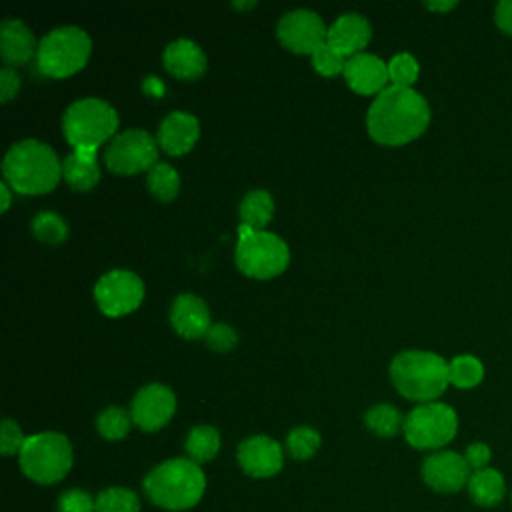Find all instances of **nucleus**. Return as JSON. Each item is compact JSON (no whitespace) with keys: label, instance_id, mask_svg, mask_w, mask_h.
Listing matches in <instances>:
<instances>
[{"label":"nucleus","instance_id":"f257e3e1","mask_svg":"<svg viewBox=\"0 0 512 512\" xmlns=\"http://www.w3.org/2000/svg\"><path fill=\"white\" fill-rule=\"evenodd\" d=\"M430 122V108L412 88L386 86L366 114L370 136L386 146H402L418 138Z\"/></svg>","mask_w":512,"mask_h":512},{"label":"nucleus","instance_id":"f03ea898","mask_svg":"<svg viewBox=\"0 0 512 512\" xmlns=\"http://www.w3.org/2000/svg\"><path fill=\"white\" fill-rule=\"evenodd\" d=\"M4 182L20 194H46L62 178V162L56 152L34 138L10 146L2 160Z\"/></svg>","mask_w":512,"mask_h":512},{"label":"nucleus","instance_id":"7ed1b4c3","mask_svg":"<svg viewBox=\"0 0 512 512\" xmlns=\"http://www.w3.org/2000/svg\"><path fill=\"white\" fill-rule=\"evenodd\" d=\"M390 378L394 388L408 400L434 402L444 394L448 380V362L428 350H406L392 358Z\"/></svg>","mask_w":512,"mask_h":512},{"label":"nucleus","instance_id":"20e7f679","mask_svg":"<svg viewBox=\"0 0 512 512\" xmlns=\"http://www.w3.org/2000/svg\"><path fill=\"white\" fill-rule=\"evenodd\" d=\"M206 488V476L190 458H174L158 464L144 478L148 498L166 510H186L198 504Z\"/></svg>","mask_w":512,"mask_h":512},{"label":"nucleus","instance_id":"39448f33","mask_svg":"<svg viewBox=\"0 0 512 512\" xmlns=\"http://www.w3.org/2000/svg\"><path fill=\"white\" fill-rule=\"evenodd\" d=\"M118 128L116 110L100 98H82L68 106L62 118V130L68 144L78 154L96 156L100 144L112 138Z\"/></svg>","mask_w":512,"mask_h":512},{"label":"nucleus","instance_id":"423d86ee","mask_svg":"<svg viewBox=\"0 0 512 512\" xmlns=\"http://www.w3.org/2000/svg\"><path fill=\"white\" fill-rule=\"evenodd\" d=\"M234 260L240 272H244L246 276L266 280L286 270L290 262V250L278 234L266 230H252L240 224Z\"/></svg>","mask_w":512,"mask_h":512},{"label":"nucleus","instance_id":"0eeeda50","mask_svg":"<svg viewBox=\"0 0 512 512\" xmlns=\"http://www.w3.org/2000/svg\"><path fill=\"white\" fill-rule=\"evenodd\" d=\"M90 48V36L82 28L60 26L40 40L36 62L42 74L50 78H66L86 66Z\"/></svg>","mask_w":512,"mask_h":512},{"label":"nucleus","instance_id":"6e6552de","mask_svg":"<svg viewBox=\"0 0 512 512\" xmlns=\"http://www.w3.org/2000/svg\"><path fill=\"white\" fill-rule=\"evenodd\" d=\"M18 456L22 472L38 484H54L62 480L72 466V446L60 432L28 436Z\"/></svg>","mask_w":512,"mask_h":512},{"label":"nucleus","instance_id":"1a4fd4ad","mask_svg":"<svg viewBox=\"0 0 512 512\" xmlns=\"http://www.w3.org/2000/svg\"><path fill=\"white\" fill-rule=\"evenodd\" d=\"M402 430L410 446L418 450H436L456 436L458 418L448 404L426 402L410 410Z\"/></svg>","mask_w":512,"mask_h":512},{"label":"nucleus","instance_id":"9d476101","mask_svg":"<svg viewBox=\"0 0 512 512\" xmlns=\"http://www.w3.org/2000/svg\"><path fill=\"white\" fill-rule=\"evenodd\" d=\"M104 162L108 170L124 176L150 170L158 164V142L146 130H126L108 142Z\"/></svg>","mask_w":512,"mask_h":512},{"label":"nucleus","instance_id":"9b49d317","mask_svg":"<svg viewBox=\"0 0 512 512\" xmlns=\"http://www.w3.org/2000/svg\"><path fill=\"white\" fill-rule=\"evenodd\" d=\"M94 298L102 314L124 316L134 312L144 298V282L130 270H110L94 286Z\"/></svg>","mask_w":512,"mask_h":512},{"label":"nucleus","instance_id":"f8f14e48","mask_svg":"<svg viewBox=\"0 0 512 512\" xmlns=\"http://www.w3.org/2000/svg\"><path fill=\"white\" fill-rule=\"evenodd\" d=\"M278 40L284 48L296 54H310L326 42L328 28L322 18L312 10H292L286 12L276 26Z\"/></svg>","mask_w":512,"mask_h":512},{"label":"nucleus","instance_id":"ddd939ff","mask_svg":"<svg viewBox=\"0 0 512 512\" xmlns=\"http://www.w3.org/2000/svg\"><path fill=\"white\" fill-rule=\"evenodd\" d=\"M176 410V396L164 384H148L140 388L132 400L130 416L136 426L146 432L158 430L172 418Z\"/></svg>","mask_w":512,"mask_h":512},{"label":"nucleus","instance_id":"4468645a","mask_svg":"<svg viewBox=\"0 0 512 512\" xmlns=\"http://www.w3.org/2000/svg\"><path fill=\"white\" fill-rule=\"evenodd\" d=\"M422 478L436 492H458L460 488L468 486L470 466L462 454L442 450L424 460Z\"/></svg>","mask_w":512,"mask_h":512},{"label":"nucleus","instance_id":"2eb2a0df","mask_svg":"<svg viewBox=\"0 0 512 512\" xmlns=\"http://www.w3.org/2000/svg\"><path fill=\"white\" fill-rule=\"evenodd\" d=\"M238 462L242 470L254 478H268L282 468V448L268 436H252L238 446Z\"/></svg>","mask_w":512,"mask_h":512},{"label":"nucleus","instance_id":"dca6fc26","mask_svg":"<svg viewBox=\"0 0 512 512\" xmlns=\"http://www.w3.org/2000/svg\"><path fill=\"white\" fill-rule=\"evenodd\" d=\"M344 78L354 92L366 96L380 94L390 82L388 64H384V60H380L378 56L366 52H360L346 60Z\"/></svg>","mask_w":512,"mask_h":512},{"label":"nucleus","instance_id":"f3484780","mask_svg":"<svg viewBox=\"0 0 512 512\" xmlns=\"http://www.w3.org/2000/svg\"><path fill=\"white\" fill-rule=\"evenodd\" d=\"M170 324L186 340L204 338L210 330V310L196 294H180L170 306Z\"/></svg>","mask_w":512,"mask_h":512},{"label":"nucleus","instance_id":"a211bd4d","mask_svg":"<svg viewBox=\"0 0 512 512\" xmlns=\"http://www.w3.org/2000/svg\"><path fill=\"white\" fill-rule=\"evenodd\" d=\"M370 36V22L356 12H350L332 22L326 34V42L344 58H352L362 52V48L370 42Z\"/></svg>","mask_w":512,"mask_h":512},{"label":"nucleus","instance_id":"6ab92c4d","mask_svg":"<svg viewBox=\"0 0 512 512\" xmlns=\"http://www.w3.org/2000/svg\"><path fill=\"white\" fill-rule=\"evenodd\" d=\"M198 136H200L198 118L192 116L190 112L174 110L160 122L156 142L164 152L172 156H180V154H186L196 144Z\"/></svg>","mask_w":512,"mask_h":512},{"label":"nucleus","instance_id":"aec40b11","mask_svg":"<svg viewBox=\"0 0 512 512\" xmlns=\"http://www.w3.org/2000/svg\"><path fill=\"white\" fill-rule=\"evenodd\" d=\"M164 68L180 78V80H194L200 78L206 70V56L200 46L188 38H178L170 42L164 50Z\"/></svg>","mask_w":512,"mask_h":512},{"label":"nucleus","instance_id":"412c9836","mask_svg":"<svg viewBox=\"0 0 512 512\" xmlns=\"http://www.w3.org/2000/svg\"><path fill=\"white\" fill-rule=\"evenodd\" d=\"M38 52L34 34L30 28L16 18H6L0 24V54L6 64L18 66L32 60Z\"/></svg>","mask_w":512,"mask_h":512},{"label":"nucleus","instance_id":"4be33fe9","mask_svg":"<svg viewBox=\"0 0 512 512\" xmlns=\"http://www.w3.org/2000/svg\"><path fill=\"white\" fill-rule=\"evenodd\" d=\"M468 494L474 504L492 508L502 502L506 494V482L504 476L494 468H482L470 474L468 480Z\"/></svg>","mask_w":512,"mask_h":512},{"label":"nucleus","instance_id":"5701e85b","mask_svg":"<svg viewBox=\"0 0 512 512\" xmlns=\"http://www.w3.org/2000/svg\"><path fill=\"white\" fill-rule=\"evenodd\" d=\"M64 180L78 192H86L100 180V168L96 156L72 152L62 160Z\"/></svg>","mask_w":512,"mask_h":512},{"label":"nucleus","instance_id":"b1692460","mask_svg":"<svg viewBox=\"0 0 512 512\" xmlns=\"http://www.w3.org/2000/svg\"><path fill=\"white\" fill-rule=\"evenodd\" d=\"M240 220L252 230H264L274 214V200L266 190H250L240 202Z\"/></svg>","mask_w":512,"mask_h":512},{"label":"nucleus","instance_id":"393cba45","mask_svg":"<svg viewBox=\"0 0 512 512\" xmlns=\"http://www.w3.org/2000/svg\"><path fill=\"white\" fill-rule=\"evenodd\" d=\"M218 450H220V434L214 426L202 424L188 432L186 452H188L190 460H194L196 464L212 460L218 454Z\"/></svg>","mask_w":512,"mask_h":512},{"label":"nucleus","instance_id":"a878e982","mask_svg":"<svg viewBox=\"0 0 512 512\" xmlns=\"http://www.w3.org/2000/svg\"><path fill=\"white\" fill-rule=\"evenodd\" d=\"M146 182H148V188L150 192L162 200V202H170L176 198L178 190H180V176L176 172V168H172L170 164L166 162H158L156 166H152L148 170V176H146Z\"/></svg>","mask_w":512,"mask_h":512},{"label":"nucleus","instance_id":"bb28decb","mask_svg":"<svg viewBox=\"0 0 512 512\" xmlns=\"http://www.w3.org/2000/svg\"><path fill=\"white\" fill-rule=\"evenodd\" d=\"M484 378V366L476 356L462 354L448 364V380L456 388H474Z\"/></svg>","mask_w":512,"mask_h":512},{"label":"nucleus","instance_id":"cd10ccee","mask_svg":"<svg viewBox=\"0 0 512 512\" xmlns=\"http://www.w3.org/2000/svg\"><path fill=\"white\" fill-rule=\"evenodd\" d=\"M364 424L378 436L390 438L396 436L400 426H404V420L400 412L392 404H376L364 414Z\"/></svg>","mask_w":512,"mask_h":512},{"label":"nucleus","instance_id":"c85d7f7f","mask_svg":"<svg viewBox=\"0 0 512 512\" xmlns=\"http://www.w3.org/2000/svg\"><path fill=\"white\" fill-rule=\"evenodd\" d=\"M96 512H140V500L128 488H106L96 498Z\"/></svg>","mask_w":512,"mask_h":512},{"label":"nucleus","instance_id":"c756f323","mask_svg":"<svg viewBox=\"0 0 512 512\" xmlns=\"http://www.w3.org/2000/svg\"><path fill=\"white\" fill-rule=\"evenodd\" d=\"M32 232L44 244H60L68 236V226L58 214L40 212L32 220Z\"/></svg>","mask_w":512,"mask_h":512},{"label":"nucleus","instance_id":"7c9ffc66","mask_svg":"<svg viewBox=\"0 0 512 512\" xmlns=\"http://www.w3.org/2000/svg\"><path fill=\"white\" fill-rule=\"evenodd\" d=\"M130 420L132 416L124 408L110 406L100 412L96 426L106 440H120L130 432Z\"/></svg>","mask_w":512,"mask_h":512},{"label":"nucleus","instance_id":"2f4dec72","mask_svg":"<svg viewBox=\"0 0 512 512\" xmlns=\"http://www.w3.org/2000/svg\"><path fill=\"white\" fill-rule=\"evenodd\" d=\"M286 446L294 458L306 460L318 450L320 434H318V430H314L310 426H298V428L290 430V434L286 438Z\"/></svg>","mask_w":512,"mask_h":512},{"label":"nucleus","instance_id":"473e14b6","mask_svg":"<svg viewBox=\"0 0 512 512\" xmlns=\"http://www.w3.org/2000/svg\"><path fill=\"white\" fill-rule=\"evenodd\" d=\"M420 74L418 62L412 54H396L390 62H388V78L392 82V86H402V88H412V84L416 82Z\"/></svg>","mask_w":512,"mask_h":512},{"label":"nucleus","instance_id":"72a5a7b5","mask_svg":"<svg viewBox=\"0 0 512 512\" xmlns=\"http://www.w3.org/2000/svg\"><path fill=\"white\" fill-rule=\"evenodd\" d=\"M346 60L342 54H338L328 42L320 44L314 52H312V64H314V70L322 76H336L340 72H344V66H346Z\"/></svg>","mask_w":512,"mask_h":512},{"label":"nucleus","instance_id":"f704fd0d","mask_svg":"<svg viewBox=\"0 0 512 512\" xmlns=\"http://www.w3.org/2000/svg\"><path fill=\"white\" fill-rule=\"evenodd\" d=\"M204 340H206V344H208L214 352H230V350L236 346L238 336H236V332H234L232 326L220 322V324H212V326H210V330L206 332Z\"/></svg>","mask_w":512,"mask_h":512},{"label":"nucleus","instance_id":"c9c22d12","mask_svg":"<svg viewBox=\"0 0 512 512\" xmlns=\"http://www.w3.org/2000/svg\"><path fill=\"white\" fill-rule=\"evenodd\" d=\"M60 512H96V502L84 490H68L60 496L58 502Z\"/></svg>","mask_w":512,"mask_h":512},{"label":"nucleus","instance_id":"e433bc0d","mask_svg":"<svg viewBox=\"0 0 512 512\" xmlns=\"http://www.w3.org/2000/svg\"><path fill=\"white\" fill-rule=\"evenodd\" d=\"M26 438L20 430V426L10 420V418H4L2 420V440H0V448H2V454L4 456H12V454H20L22 446H24Z\"/></svg>","mask_w":512,"mask_h":512},{"label":"nucleus","instance_id":"4c0bfd02","mask_svg":"<svg viewBox=\"0 0 512 512\" xmlns=\"http://www.w3.org/2000/svg\"><path fill=\"white\" fill-rule=\"evenodd\" d=\"M464 458H466L470 470L476 472V470L488 468V462H490V458H492V452H490L488 444H484V442H474V444H470V446L466 448Z\"/></svg>","mask_w":512,"mask_h":512},{"label":"nucleus","instance_id":"58836bf2","mask_svg":"<svg viewBox=\"0 0 512 512\" xmlns=\"http://www.w3.org/2000/svg\"><path fill=\"white\" fill-rule=\"evenodd\" d=\"M20 90V76L10 68V66H4L0 70V100L6 104L10 102Z\"/></svg>","mask_w":512,"mask_h":512},{"label":"nucleus","instance_id":"ea45409f","mask_svg":"<svg viewBox=\"0 0 512 512\" xmlns=\"http://www.w3.org/2000/svg\"><path fill=\"white\" fill-rule=\"evenodd\" d=\"M494 20H496V26H498L504 34L512 36V0H504V2H500V4L496 6V10H494Z\"/></svg>","mask_w":512,"mask_h":512},{"label":"nucleus","instance_id":"a19ab883","mask_svg":"<svg viewBox=\"0 0 512 512\" xmlns=\"http://www.w3.org/2000/svg\"><path fill=\"white\" fill-rule=\"evenodd\" d=\"M424 6L432 12H448L452 8H456V2L450 0V2H424Z\"/></svg>","mask_w":512,"mask_h":512},{"label":"nucleus","instance_id":"79ce46f5","mask_svg":"<svg viewBox=\"0 0 512 512\" xmlns=\"http://www.w3.org/2000/svg\"><path fill=\"white\" fill-rule=\"evenodd\" d=\"M0 198H2V204H0V212H6L10 208V186L6 182L0 184Z\"/></svg>","mask_w":512,"mask_h":512},{"label":"nucleus","instance_id":"37998d69","mask_svg":"<svg viewBox=\"0 0 512 512\" xmlns=\"http://www.w3.org/2000/svg\"><path fill=\"white\" fill-rule=\"evenodd\" d=\"M144 90H148V92H152V94H162V84L156 80V78H146V82H144Z\"/></svg>","mask_w":512,"mask_h":512},{"label":"nucleus","instance_id":"c03bdc74","mask_svg":"<svg viewBox=\"0 0 512 512\" xmlns=\"http://www.w3.org/2000/svg\"><path fill=\"white\" fill-rule=\"evenodd\" d=\"M252 6H256V2H234V8H238V10L252 8Z\"/></svg>","mask_w":512,"mask_h":512},{"label":"nucleus","instance_id":"a18cd8bd","mask_svg":"<svg viewBox=\"0 0 512 512\" xmlns=\"http://www.w3.org/2000/svg\"><path fill=\"white\" fill-rule=\"evenodd\" d=\"M510 500H512V496H510Z\"/></svg>","mask_w":512,"mask_h":512}]
</instances>
